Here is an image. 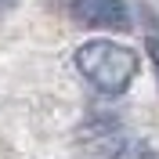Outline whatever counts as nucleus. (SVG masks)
<instances>
[{
    "label": "nucleus",
    "mask_w": 159,
    "mask_h": 159,
    "mask_svg": "<svg viewBox=\"0 0 159 159\" xmlns=\"http://www.w3.org/2000/svg\"><path fill=\"white\" fill-rule=\"evenodd\" d=\"M76 69L94 90L123 94L130 87V80L138 76V54L112 40H87L76 51Z\"/></svg>",
    "instance_id": "1"
},
{
    "label": "nucleus",
    "mask_w": 159,
    "mask_h": 159,
    "mask_svg": "<svg viewBox=\"0 0 159 159\" xmlns=\"http://www.w3.org/2000/svg\"><path fill=\"white\" fill-rule=\"evenodd\" d=\"M69 15L72 22L87 29H116V33L130 29V15L123 0H76L69 4Z\"/></svg>",
    "instance_id": "2"
},
{
    "label": "nucleus",
    "mask_w": 159,
    "mask_h": 159,
    "mask_svg": "<svg viewBox=\"0 0 159 159\" xmlns=\"http://www.w3.org/2000/svg\"><path fill=\"white\" fill-rule=\"evenodd\" d=\"M83 145L94 159H116L130 141H123V130L112 119H90L83 127Z\"/></svg>",
    "instance_id": "3"
},
{
    "label": "nucleus",
    "mask_w": 159,
    "mask_h": 159,
    "mask_svg": "<svg viewBox=\"0 0 159 159\" xmlns=\"http://www.w3.org/2000/svg\"><path fill=\"white\" fill-rule=\"evenodd\" d=\"M116 159H156V152H152L148 145H141V141H130V145L119 152Z\"/></svg>",
    "instance_id": "4"
},
{
    "label": "nucleus",
    "mask_w": 159,
    "mask_h": 159,
    "mask_svg": "<svg viewBox=\"0 0 159 159\" xmlns=\"http://www.w3.org/2000/svg\"><path fill=\"white\" fill-rule=\"evenodd\" d=\"M148 58H152V65H156V76H159V36H148Z\"/></svg>",
    "instance_id": "5"
},
{
    "label": "nucleus",
    "mask_w": 159,
    "mask_h": 159,
    "mask_svg": "<svg viewBox=\"0 0 159 159\" xmlns=\"http://www.w3.org/2000/svg\"><path fill=\"white\" fill-rule=\"evenodd\" d=\"M69 4H76V0H65V7H69Z\"/></svg>",
    "instance_id": "6"
},
{
    "label": "nucleus",
    "mask_w": 159,
    "mask_h": 159,
    "mask_svg": "<svg viewBox=\"0 0 159 159\" xmlns=\"http://www.w3.org/2000/svg\"><path fill=\"white\" fill-rule=\"evenodd\" d=\"M0 4H11V0H0Z\"/></svg>",
    "instance_id": "7"
}]
</instances>
